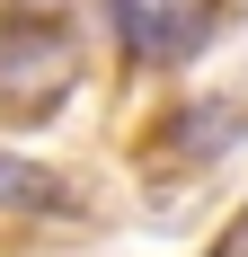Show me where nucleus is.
Returning a JSON list of instances; mask_svg holds the SVG:
<instances>
[{
    "instance_id": "1",
    "label": "nucleus",
    "mask_w": 248,
    "mask_h": 257,
    "mask_svg": "<svg viewBox=\"0 0 248 257\" xmlns=\"http://www.w3.org/2000/svg\"><path fill=\"white\" fill-rule=\"evenodd\" d=\"M80 80V36L62 18V0H18L0 18V115L45 124Z\"/></svg>"
},
{
    "instance_id": "2",
    "label": "nucleus",
    "mask_w": 248,
    "mask_h": 257,
    "mask_svg": "<svg viewBox=\"0 0 248 257\" xmlns=\"http://www.w3.org/2000/svg\"><path fill=\"white\" fill-rule=\"evenodd\" d=\"M115 36H124L133 62H186L213 36V0H133L115 18Z\"/></svg>"
},
{
    "instance_id": "3",
    "label": "nucleus",
    "mask_w": 248,
    "mask_h": 257,
    "mask_svg": "<svg viewBox=\"0 0 248 257\" xmlns=\"http://www.w3.org/2000/svg\"><path fill=\"white\" fill-rule=\"evenodd\" d=\"M0 213H71V186L53 178L45 160L0 151Z\"/></svg>"
},
{
    "instance_id": "4",
    "label": "nucleus",
    "mask_w": 248,
    "mask_h": 257,
    "mask_svg": "<svg viewBox=\"0 0 248 257\" xmlns=\"http://www.w3.org/2000/svg\"><path fill=\"white\" fill-rule=\"evenodd\" d=\"M239 133H248V106L213 98L204 115H177V151H195V169H204V160H213V151H230Z\"/></svg>"
},
{
    "instance_id": "5",
    "label": "nucleus",
    "mask_w": 248,
    "mask_h": 257,
    "mask_svg": "<svg viewBox=\"0 0 248 257\" xmlns=\"http://www.w3.org/2000/svg\"><path fill=\"white\" fill-rule=\"evenodd\" d=\"M213 257H248V213H230V231L213 239Z\"/></svg>"
}]
</instances>
